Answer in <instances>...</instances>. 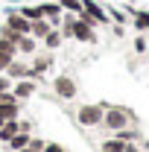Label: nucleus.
Masks as SVG:
<instances>
[{"mask_svg": "<svg viewBox=\"0 0 149 152\" xmlns=\"http://www.w3.org/2000/svg\"><path fill=\"white\" fill-rule=\"evenodd\" d=\"M102 102H82L79 111H76V123L85 126V129H99L102 126Z\"/></svg>", "mask_w": 149, "mask_h": 152, "instance_id": "obj_2", "label": "nucleus"}, {"mask_svg": "<svg viewBox=\"0 0 149 152\" xmlns=\"http://www.w3.org/2000/svg\"><path fill=\"white\" fill-rule=\"evenodd\" d=\"M20 108H23V102H20V99L3 102V105H0V120H18V117H20Z\"/></svg>", "mask_w": 149, "mask_h": 152, "instance_id": "obj_13", "label": "nucleus"}, {"mask_svg": "<svg viewBox=\"0 0 149 152\" xmlns=\"http://www.w3.org/2000/svg\"><path fill=\"white\" fill-rule=\"evenodd\" d=\"M12 58H18V56H9V53H3V50H0V73L9 67V61H12Z\"/></svg>", "mask_w": 149, "mask_h": 152, "instance_id": "obj_23", "label": "nucleus"}, {"mask_svg": "<svg viewBox=\"0 0 149 152\" xmlns=\"http://www.w3.org/2000/svg\"><path fill=\"white\" fill-rule=\"evenodd\" d=\"M99 152H126V140H120V137H105L102 143H99Z\"/></svg>", "mask_w": 149, "mask_h": 152, "instance_id": "obj_16", "label": "nucleus"}, {"mask_svg": "<svg viewBox=\"0 0 149 152\" xmlns=\"http://www.w3.org/2000/svg\"><path fill=\"white\" fill-rule=\"evenodd\" d=\"M131 50L134 53H149V32H137L131 38Z\"/></svg>", "mask_w": 149, "mask_h": 152, "instance_id": "obj_18", "label": "nucleus"}, {"mask_svg": "<svg viewBox=\"0 0 149 152\" xmlns=\"http://www.w3.org/2000/svg\"><path fill=\"white\" fill-rule=\"evenodd\" d=\"M3 73L9 76L12 82H18V79H29V61L18 56V58H12V61H9V67H6Z\"/></svg>", "mask_w": 149, "mask_h": 152, "instance_id": "obj_8", "label": "nucleus"}, {"mask_svg": "<svg viewBox=\"0 0 149 152\" xmlns=\"http://www.w3.org/2000/svg\"><path fill=\"white\" fill-rule=\"evenodd\" d=\"M53 91H56V96H58V99H73V96L79 94V85H76V79H73V76L58 73L56 79H53Z\"/></svg>", "mask_w": 149, "mask_h": 152, "instance_id": "obj_4", "label": "nucleus"}, {"mask_svg": "<svg viewBox=\"0 0 149 152\" xmlns=\"http://www.w3.org/2000/svg\"><path fill=\"white\" fill-rule=\"evenodd\" d=\"M15 47H18V56H20V58H29L32 53H38V50H41V41H38V38H32V35H18Z\"/></svg>", "mask_w": 149, "mask_h": 152, "instance_id": "obj_10", "label": "nucleus"}, {"mask_svg": "<svg viewBox=\"0 0 149 152\" xmlns=\"http://www.w3.org/2000/svg\"><path fill=\"white\" fill-rule=\"evenodd\" d=\"M38 6H41V15L50 20L53 26H58V23H61V15H64V9L58 6V0H41Z\"/></svg>", "mask_w": 149, "mask_h": 152, "instance_id": "obj_9", "label": "nucleus"}, {"mask_svg": "<svg viewBox=\"0 0 149 152\" xmlns=\"http://www.w3.org/2000/svg\"><path fill=\"white\" fill-rule=\"evenodd\" d=\"M129 126H137V117L131 111L129 105H108L105 111H102V129H108V132H120V129H129Z\"/></svg>", "mask_w": 149, "mask_h": 152, "instance_id": "obj_1", "label": "nucleus"}, {"mask_svg": "<svg viewBox=\"0 0 149 152\" xmlns=\"http://www.w3.org/2000/svg\"><path fill=\"white\" fill-rule=\"evenodd\" d=\"M61 44H64V35L58 32V26H53L47 35L41 38V50H47V53H56V50H61Z\"/></svg>", "mask_w": 149, "mask_h": 152, "instance_id": "obj_12", "label": "nucleus"}, {"mask_svg": "<svg viewBox=\"0 0 149 152\" xmlns=\"http://www.w3.org/2000/svg\"><path fill=\"white\" fill-rule=\"evenodd\" d=\"M41 152H67L61 143H56V140H44V149Z\"/></svg>", "mask_w": 149, "mask_h": 152, "instance_id": "obj_22", "label": "nucleus"}, {"mask_svg": "<svg viewBox=\"0 0 149 152\" xmlns=\"http://www.w3.org/2000/svg\"><path fill=\"white\" fill-rule=\"evenodd\" d=\"M129 15V23L134 26V32H149V9H126Z\"/></svg>", "mask_w": 149, "mask_h": 152, "instance_id": "obj_11", "label": "nucleus"}, {"mask_svg": "<svg viewBox=\"0 0 149 152\" xmlns=\"http://www.w3.org/2000/svg\"><path fill=\"white\" fill-rule=\"evenodd\" d=\"M3 26H9V29L18 32V35H29V20L23 18L18 9H6V15H3Z\"/></svg>", "mask_w": 149, "mask_h": 152, "instance_id": "obj_6", "label": "nucleus"}, {"mask_svg": "<svg viewBox=\"0 0 149 152\" xmlns=\"http://www.w3.org/2000/svg\"><path fill=\"white\" fill-rule=\"evenodd\" d=\"M3 123H6V120H0V126H3Z\"/></svg>", "mask_w": 149, "mask_h": 152, "instance_id": "obj_26", "label": "nucleus"}, {"mask_svg": "<svg viewBox=\"0 0 149 152\" xmlns=\"http://www.w3.org/2000/svg\"><path fill=\"white\" fill-rule=\"evenodd\" d=\"M105 12H108V20H111V23H120V26L129 23V15L120 12V9H114V6H105Z\"/></svg>", "mask_w": 149, "mask_h": 152, "instance_id": "obj_20", "label": "nucleus"}, {"mask_svg": "<svg viewBox=\"0 0 149 152\" xmlns=\"http://www.w3.org/2000/svg\"><path fill=\"white\" fill-rule=\"evenodd\" d=\"M58 6H61L64 12H73V15L82 12V0H58Z\"/></svg>", "mask_w": 149, "mask_h": 152, "instance_id": "obj_21", "label": "nucleus"}, {"mask_svg": "<svg viewBox=\"0 0 149 152\" xmlns=\"http://www.w3.org/2000/svg\"><path fill=\"white\" fill-rule=\"evenodd\" d=\"M96 29H99V26H93V23H88V20L76 18V23H73V41H79V44H96V41H99Z\"/></svg>", "mask_w": 149, "mask_h": 152, "instance_id": "obj_5", "label": "nucleus"}, {"mask_svg": "<svg viewBox=\"0 0 149 152\" xmlns=\"http://www.w3.org/2000/svg\"><path fill=\"white\" fill-rule=\"evenodd\" d=\"M126 152H143V149H137V140H134V143H126Z\"/></svg>", "mask_w": 149, "mask_h": 152, "instance_id": "obj_25", "label": "nucleus"}, {"mask_svg": "<svg viewBox=\"0 0 149 152\" xmlns=\"http://www.w3.org/2000/svg\"><path fill=\"white\" fill-rule=\"evenodd\" d=\"M53 53H44V50H38V53H32L29 56V79H35V82H41L44 79V73H50L53 70Z\"/></svg>", "mask_w": 149, "mask_h": 152, "instance_id": "obj_3", "label": "nucleus"}, {"mask_svg": "<svg viewBox=\"0 0 149 152\" xmlns=\"http://www.w3.org/2000/svg\"><path fill=\"white\" fill-rule=\"evenodd\" d=\"M12 94H15V99H32V96L38 94V82L35 79H18V82H12Z\"/></svg>", "mask_w": 149, "mask_h": 152, "instance_id": "obj_7", "label": "nucleus"}, {"mask_svg": "<svg viewBox=\"0 0 149 152\" xmlns=\"http://www.w3.org/2000/svg\"><path fill=\"white\" fill-rule=\"evenodd\" d=\"M50 29H53V23H50V20H47V18H38V20H29V35H32V38H38V41H41V38L47 35Z\"/></svg>", "mask_w": 149, "mask_h": 152, "instance_id": "obj_15", "label": "nucleus"}, {"mask_svg": "<svg viewBox=\"0 0 149 152\" xmlns=\"http://www.w3.org/2000/svg\"><path fill=\"white\" fill-rule=\"evenodd\" d=\"M18 12H20V15H23L26 20H38V18H44L38 3H20V9H18Z\"/></svg>", "mask_w": 149, "mask_h": 152, "instance_id": "obj_17", "label": "nucleus"}, {"mask_svg": "<svg viewBox=\"0 0 149 152\" xmlns=\"http://www.w3.org/2000/svg\"><path fill=\"white\" fill-rule=\"evenodd\" d=\"M18 132H20V117L18 120H6V123L0 126V143H9Z\"/></svg>", "mask_w": 149, "mask_h": 152, "instance_id": "obj_14", "label": "nucleus"}, {"mask_svg": "<svg viewBox=\"0 0 149 152\" xmlns=\"http://www.w3.org/2000/svg\"><path fill=\"white\" fill-rule=\"evenodd\" d=\"M3 91H12V79L6 73H0V94H3Z\"/></svg>", "mask_w": 149, "mask_h": 152, "instance_id": "obj_24", "label": "nucleus"}, {"mask_svg": "<svg viewBox=\"0 0 149 152\" xmlns=\"http://www.w3.org/2000/svg\"><path fill=\"white\" fill-rule=\"evenodd\" d=\"M29 137H32L29 132H18L15 137H12V140H9V143H6V146H9L12 152H20L23 146H26V143H29Z\"/></svg>", "mask_w": 149, "mask_h": 152, "instance_id": "obj_19", "label": "nucleus"}]
</instances>
